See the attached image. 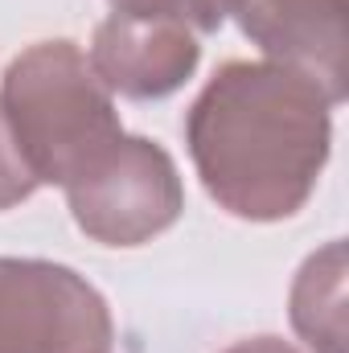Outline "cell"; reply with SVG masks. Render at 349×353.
<instances>
[{
	"label": "cell",
	"instance_id": "4",
	"mask_svg": "<svg viewBox=\"0 0 349 353\" xmlns=\"http://www.w3.org/2000/svg\"><path fill=\"white\" fill-rule=\"evenodd\" d=\"M111 341L107 300L74 267L0 259V353H103Z\"/></svg>",
	"mask_w": 349,
	"mask_h": 353
},
{
	"label": "cell",
	"instance_id": "7",
	"mask_svg": "<svg viewBox=\"0 0 349 353\" xmlns=\"http://www.w3.org/2000/svg\"><path fill=\"white\" fill-rule=\"evenodd\" d=\"M292 329L312 353H346V243L333 239L308 255L292 283Z\"/></svg>",
	"mask_w": 349,
	"mask_h": 353
},
{
	"label": "cell",
	"instance_id": "9",
	"mask_svg": "<svg viewBox=\"0 0 349 353\" xmlns=\"http://www.w3.org/2000/svg\"><path fill=\"white\" fill-rule=\"evenodd\" d=\"M37 189H41L37 176L29 173V165L21 161V152H17V144H12V136H8V128H4V115H0V210L21 205V201L33 197Z\"/></svg>",
	"mask_w": 349,
	"mask_h": 353
},
{
	"label": "cell",
	"instance_id": "11",
	"mask_svg": "<svg viewBox=\"0 0 349 353\" xmlns=\"http://www.w3.org/2000/svg\"><path fill=\"white\" fill-rule=\"evenodd\" d=\"M103 353H111V350H103Z\"/></svg>",
	"mask_w": 349,
	"mask_h": 353
},
{
	"label": "cell",
	"instance_id": "5",
	"mask_svg": "<svg viewBox=\"0 0 349 353\" xmlns=\"http://www.w3.org/2000/svg\"><path fill=\"white\" fill-rule=\"evenodd\" d=\"M235 12L267 62L312 79L333 107L346 99L349 0H239Z\"/></svg>",
	"mask_w": 349,
	"mask_h": 353
},
{
	"label": "cell",
	"instance_id": "3",
	"mask_svg": "<svg viewBox=\"0 0 349 353\" xmlns=\"http://www.w3.org/2000/svg\"><path fill=\"white\" fill-rule=\"evenodd\" d=\"M79 230L103 247H140L165 234L185 210V185L173 157L144 140L119 136L66 189Z\"/></svg>",
	"mask_w": 349,
	"mask_h": 353
},
{
	"label": "cell",
	"instance_id": "6",
	"mask_svg": "<svg viewBox=\"0 0 349 353\" xmlns=\"http://www.w3.org/2000/svg\"><path fill=\"white\" fill-rule=\"evenodd\" d=\"M87 62L94 79L111 94L165 99L193 79V70L201 62V46L177 21L111 12L94 29Z\"/></svg>",
	"mask_w": 349,
	"mask_h": 353
},
{
	"label": "cell",
	"instance_id": "10",
	"mask_svg": "<svg viewBox=\"0 0 349 353\" xmlns=\"http://www.w3.org/2000/svg\"><path fill=\"white\" fill-rule=\"evenodd\" d=\"M222 353H300V350L279 341V337H247V341H235L230 350H222Z\"/></svg>",
	"mask_w": 349,
	"mask_h": 353
},
{
	"label": "cell",
	"instance_id": "8",
	"mask_svg": "<svg viewBox=\"0 0 349 353\" xmlns=\"http://www.w3.org/2000/svg\"><path fill=\"white\" fill-rule=\"evenodd\" d=\"M115 12H132V17H161L177 21L189 33H218L222 21L239 8V0H111Z\"/></svg>",
	"mask_w": 349,
	"mask_h": 353
},
{
	"label": "cell",
	"instance_id": "1",
	"mask_svg": "<svg viewBox=\"0 0 349 353\" xmlns=\"http://www.w3.org/2000/svg\"><path fill=\"white\" fill-rule=\"evenodd\" d=\"M185 144L206 193L243 222H283L329 165L333 103L279 62H226L185 111Z\"/></svg>",
	"mask_w": 349,
	"mask_h": 353
},
{
	"label": "cell",
	"instance_id": "2",
	"mask_svg": "<svg viewBox=\"0 0 349 353\" xmlns=\"http://www.w3.org/2000/svg\"><path fill=\"white\" fill-rule=\"evenodd\" d=\"M0 115L37 185L58 189L123 136L111 90L66 37L37 41L8 62L0 79Z\"/></svg>",
	"mask_w": 349,
	"mask_h": 353
}]
</instances>
